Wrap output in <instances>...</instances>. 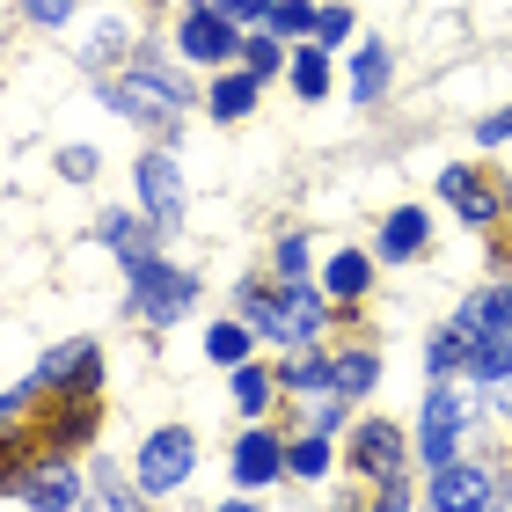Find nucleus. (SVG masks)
<instances>
[{"instance_id":"1","label":"nucleus","mask_w":512,"mask_h":512,"mask_svg":"<svg viewBox=\"0 0 512 512\" xmlns=\"http://www.w3.org/2000/svg\"><path fill=\"white\" fill-rule=\"evenodd\" d=\"M461 337H469V374L476 381H505L512 366V286H491L461 308Z\"/></svg>"},{"instance_id":"17","label":"nucleus","mask_w":512,"mask_h":512,"mask_svg":"<svg viewBox=\"0 0 512 512\" xmlns=\"http://www.w3.org/2000/svg\"><path fill=\"white\" fill-rule=\"evenodd\" d=\"M256 103V74H227L213 88V118H242V110Z\"/></svg>"},{"instance_id":"22","label":"nucleus","mask_w":512,"mask_h":512,"mask_svg":"<svg viewBox=\"0 0 512 512\" xmlns=\"http://www.w3.org/2000/svg\"><path fill=\"white\" fill-rule=\"evenodd\" d=\"M88 512H147V505H139V498H125V483L118 476H96V498H88Z\"/></svg>"},{"instance_id":"31","label":"nucleus","mask_w":512,"mask_h":512,"mask_svg":"<svg viewBox=\"0 0 512 512\" xmlns=\"http://www.w3.org/2000/svg\"><path fill=\"white\" fill-rule=\"evenodd\" d=\"M220 15H235V22H256V15H271V0H220Z\"/></svg>"},{"instance_id":"3","label":"nucleus","mask_w":512,"mask_h":512,"mask_svg":"<svg viewBox=\"0 0 512 512\" xmlns=\"http://www.w3.org/2000/svg\"><path fill=\"white\" fill-rule=\"evenodd\" d=\"M132 293H139V308H147L154 322H176L183 308H191L198 278L191 271H169L161 256H139V264H132Z\"/></svg>"},{"instance_id":"9","label":"nucleus","mask_w":512,"mask_h":512,"mask_svg":"<svg viewBox=\"0 0 512 512\" xmlns=\"http://www.w3.org/2000/svg\"><path fill=\"white\" fill-rule=\"evenodd\" d=\"M439 191L461 205V220H469V227H491V220H498V191H491L476 169H447V176H439Z\"/></svg>"},{"instance_id":"4","label":"nucleus","mask_w":512,"mask_h":512,"mask_svg":"<svg viewBox=\"0 0 512 512\" xmlns=\"http://www.w3.org/2000/svg\"><path fill=\"white\" fill-rule=\"evenodd\" d=\"M110 110H118V118H132V125H147V132H169V125L183 118V103H176L154 74H125L118 88H110Z\"/></svg>"},{"instance_id":"28","label":"nucleus","mask_w":512,"mask_h":512,"mask_svg":"<svg viewBox=\"0 0 512 512\" xmlns=\"http://www.w3.org/2000/svg\"><path fill=\"white\" fill-rule=\"evenodd\" d=\"M278 66V44L271 37H249V74H271Z\"/></svg>"},{"instance_id":"10","label":"nucleus","mask_w":512,"mask_h":512,"mask_svg":"<svg viewBox=\"0 0 512 512\" xmlns=\"http://www.w3.org/2000/svg\"><path fill=\"white\" fill-rule=\"evenodd\" d=\"M22 498H30L37 512H66V505L81 498V476L66 469L59 454H52V461H44V469H30V483H22Z\"/></svg>"},{"instance_id":"13","label":"nucleus","mask_w":512,"mask_h":512,"mask_svg":"<svg viewBox=\"0 0 512 512\" xmlns=\"http://www.w3.org/2000/svg\"><path fill=\"white\" fill-rule=\"evenodd\" d=\"M278 469H286V454H278V439H264V432H249L242 447H235V476H242V483H271Z\"/></svg>"},{"instance_id":"19","label":"nucleus","mask_w":512,"mask_h":512,"mask_svg":"<svg viewBox=\"0 0 512 512\" xmlns=\"http://www.w3.org/2000/svg\"><path fill=\"white\" fill-rule=\"evenodd\" d=\"M366 278H374V264H366L359 249H344L330 264V293H366Z\"/></svg>"},{"instance_id":"21","label":"nucleus","mask_w":512,"mask_h":512,"mask_svg":"<svg viewBox=\"0 0 512 512\" xmlns=\"http://www.w3.org/2000/svg\"><path fill=\"white\" fill-rule=\"evenodd\" d=\"M271 30H278V37L315 30V8H308V0H271Z\"/></svg>"},{"instance_id":"25","label":"nucleus","mask_w":512,"mask_h":512,"mask_svg":"<svg viewBox=\"0 0 512 512\" xmlns=\"http://www.w3.org/2000/svg\"><path fill=\"white\" fill-rule=\"evenodd\" d=\"M235 403H242V410H264V403H271V381L256 374V366H242V374H235Z\"/></svg>"},{"instance_id":"16","label":"nucleus","mask_w":512,"mask_h":512,"mask_svg":"<svg viewBox=\"0 0 512 512\" xmlns=\"http://www.w3.org/2000/svg\"><path fill=\"white\" fill-rule=\"evenodd\" d=\"M381 81H388V52H381L374 37H366V44H359V59H352V96H359V103H366V96H381Z\"/></svg>"},{"instance_id":"18","label":"nucleus","mask_w":512,"mask_h":512,"mask_svg":"<svg viewBox=\"0 0 512 512\" xmlns=\"http://www.w3.org/2000/svg\"><path fill=\"white\" fill-rule=\"evenodd\" d=\"M103 235H110V249H125V264L154 256V249H147V227H139V220H125V213H110V220H103Z\"/></svg>"},{"instance_id":"15","label":"nucleus","mask_w":512,"mask_h":512,"mask_svg":"<svg viewBox=\"0 0 512 512\" xmlns=\"http://www.w3.org/2000/svg\"><path fill=\"white\" fill-rule=\"evenodd\" d=\"M381 249H388V256H417V249H425V213H417V205H410V213H388Z\"/></svg>"},{"instance_id":"23","label":"nucleus","mask_w":512,"mask_h":512,"mask_svg":"<svg viewBox=\"0 0 512 512\" xmlns=\"http://www.w3.org/2000/svg\"><path fill=\"white\" fill-rule=\"evenodd\" d=\"M293 88H300V96H322V88H330V66H322V52H300V59H293Z\"/></svg>"},{"instance_id":"34","label":"nucleus","mask_w":512,"mask_h":512,"mask_svg":"<svg viewBox=\"0 0 512 512\" xmlns=\"http://www.w3.org/2000/svg\"><path fill=\"white\" fill-rule=\"evenodd\" d=\"M220 512H256V505H220Z\"/></svg>"},{"instance_id":"7","label":"nucleus","mask_w":512,"mask_h":512,"mask_svg":"<svg viewBox=\"0 0 512 512\" xmlns=\"http://www.w3.org/2000/svg\"><path fill=\"white\" fill-rule=\"evenodd\" d=\"M432 512H498V491H491V476L483 469H439L432 483Z\"/></svg>"},{"instance_id":"30","label":"nucleus","mask_w":512,"mask_h":512,"mask_svg":"<svg viewBox=\"0 0 512 512\" xmlns=\"http://www.w3.org/2000/svg\"><path fill=\"white\" fill-rule=\"evenodd\" d=\"M315 30H322V37H352V15H344V8H322Z\"/></svg>"},{"instance_id":"14","label":"nucleus","mask_w":512,"mask_h":512,"mask_svg":"<svg viewBox=\"0 0 512 512\" xmlns=\"http://www.w3.org/2000/svg\"><path fill=\"white\" fill-rule=\"evenodd\" d=\"M30 447H37V432H0V491H22V483H30Z\"/></svg>"},{"instance_id":"33","label":"nucleus","mask_w":512,"mask_h":512,"mask_svg":"<svg viewBox=\"0 0 512 512\" xmlns=\"http://www.w3.org/2000/svg\"><path fill=\"white\" fill-rule=\"evenodd\" d=\"M22 8H30L37 22H66V0H22Z\"/></svg>"},{"instance_id":"27","label":"nucleus","mask_w":512,"mask_h":512,"mask_svg":"<svg viewBox=\"0 0 512 512\" xmlns=\"http://www.w3.org/2000/svg\"><path fill=\"white\" fill-rule=\"evenodd\" d=\"M286 461H293L300 476H322V469H330V447H322V439H300V447H293Z\"/></svg>"},{"instance_id":"6","label":"nucleus","mask_w":512,"mask_h":512,"mask_svg":"<svg viewBox=\"0 0 512 512\" xmlns=\"http://www.w3.org/2000/svg\"><path fill=\"white\" fill-rule=\"evenodd\" d=\"M191 476V432H154L147 454H139V483L147 491H176Z\"/></svg>"},{"instance_id":"24","label":"nucleus","mask_w":512,"mask_h":512,"mask_svg":"<svg viewBox=\"0 0 512 512\" xmlns=\"http://www.w3.org/2000/svg\"><path fill=\"white\" fill-rule=\"evenodd\" d=\"M461 359H469V337H461V330H439V337H432V374H447V366H461Z\"/></svg>"},{"instance_id":"2","label":"nucleus","mask_w":512,"mask_h":512,"mask_svg":"<svg viewBox=\"0 0 512 512\" xmlns=\"http://www.w3.org/2000/svg\"><path fill=\"white\" fill-rule=\"evenodd\" d=\"M242 315L256 322V330H264V337H286V344H308L315 337V293L308 286H293V278H286V286H249L242 293Z\"/></svg>"},{"instance_id":"5","label":"nucleus","mask_w":512,"mask_h":512,"mask_svg":"<svg viewBox=\"0 0 512 512\" xmlns=\"http://www.w3.org/2000/svg\"><path fill=\"white\" fill-rule=\"evenodd\" d=\"M461 417H469V403H461L454 388H432L425 395V439H417V454L432 461V469H447L454 447H461Z\"/></svg>"},{"instance_id":"8","label":"nucleus","mask_w":512,"mask_h":512,"mask_svg":"<svg viewBox=\"0 0 512 512\" xmlns=\"http://www.w3.org/2000/svg\"><path fill=\"white\" fill-rule=\"evenodd\" d=\"M139 191H147V213H154L161 227L183 220V176H176L169 154H147V161H139Z\"/></svg>"},{"instance_id":"32","label":"nucleus","mask_w":512,"mask_h":512,"mask_svg":"<svg viewBox=\"0 0 512 512\" xmlns=\"http://www.w3.org/2000/svg\"><path fill=\"white\" fill-rule=\"evenodd\" d=\"M498 139H512V110H498V118H483V147H498Z\"/></svg>"},{"instance_id":"20","label":"nucleus","mask_w":512,"mask_h":512,"mask_svg":"<svg viewBox=\"0 0 512 512\" xmlns=\"http://www.w3.org/2000/svg\"><path fill=\"white\" fill-rule=\"evenodd\" d=\"M374 374H381V366L366 359V352H352V359H337V366H330V381H337V395H359V388H374Z\"/></svg>"},{"instance_id":"29","label":"nucleus","mask_w":512,"mask_h":512,"mask_svg":"<svg viewBox=\"0 0 512 512\" xmlns=\"http://www.w3.org/2000/svg\"><path fill=\"white\" fill-rule=\"evenodd\" d=\"M278 271L300 286V271H308V242H286V249H278Z\"/></svg>"},{"instance_id":"26","label":"nucleus","mask_w":512,"mask_h":512,"mask_svg":"<svg viewBox=\"0 0 512 512\" xmlns=\"http://www.w3.org/2000/svg\"><path fill=\"white\" fill-rule=\"evenodd\" d=\"M242 352H249V330H235V322L213 330V359H220V366H242Z\"/></svg>"},{"instance_id":"12","label":"nucleus","mask_w":512,"mask_h":512,"mask_svg":"<svg viewBox=\"0 0 512 512\" xmlns=\"http://www.w3.org/2000/svg\"><path fill=\"white\" fill-rule=\"evenodd\" d=\"M359 469H374L381 483H403V432L395 425H359Z\"/></svg>"},{"instance_id":"11","label":"nucleus","mask_w":512,"mask_h":512,"mask_svg":"<svg viewBox=\"0 0 512 512\" xmlns=\"http://www.w3.org/2000/svg\"><path fill=\"white\" fill-rule=\"evenodd\" d=\"M183 52H191V59H227V52H235L227 15L220 8H191V15H183Z\"/></svg>"}]
</instances>
